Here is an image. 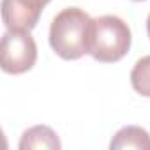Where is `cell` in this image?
I'll use <instances>...</instances> for the list:
<instances>
[{
    "instance_id": "cell-1",
    "label": "cell",
    "mask_w": 150,
    "mask_h": 150,
    "mask_svg": "<svg viewBox=\"0 0 150 150\" xmlns=\"http://www.w3.org/2000/svg\"><path fill=\"white\" fill-rule=\"evenodd\" d=\"M92 18L80 7L62 9L50 25V46L64 60H78L88 53Z\"/></svg>"
},
{
    "instance_id": "cell-2",
    "label": "cell",
    "mask_w": 150,
    "mask_h": 150,
    "mask_svg": "<svg viewBox=\"0 0 150 150\" xmlns=\"http://www.w3.org/2000/svg\"><path fill=\"white\" fill-rule=\"evenodd\" d=\"M132 35L129 25L115 16L106 14L94 18L88 32V55L103 64L122 60L131 50Z\"/></svg>"
},
{
    "instance_id": "cell-6",
    "label": "cell",
    "mask_w": 150,
    "mask_h": 150,
    "mask_svg": "<svg viewBox=\"0 0 150 150\" xmlns=\"http://www.w3.org/2000/svg\"><path fill=\"white\" fill-rule=\"evenodd\" d=\"M111 150H150V134L146 129L139 125H125L122 127L110 141Z\"/></svg>"
},
{
    "instance_id": "cell-9",
    "label": "cell",
    "mask_w": 150,
    "mask_h": 150,
    "mask_svg": "<svg viewBox=\"0 0 150 150\" xmlns=\"http://www.w3.org/2000/svg\"><path fill=\"white\" fill-rule=\"evenodd\" d=\"M132 2H143V0H132Z\"/></svg>"
},
{
    "instance_id": "cell-4",
    "label": "cell",
    "mask_w": 150,
    "mask_h": 150,
    "mask_svg": "<svg viewBox=\"0 0 150 150\" xmlns=\"http://www.w3.org/2000/svg\"><path fill=\"white\" fill-rule=\"evenodd\" d=\"M51 0H2V20L7 30H32L42 7Z\"/></svg>"
},
{
    "instance_id": "cell-8",
    "label": "cell",
    "mask_w": 150,
    "mask_h": 150,
    "mask_svg": "<svg viewBox=\"0 0 150 150\" xmlns=\"http://www.w3.org/2000/svg\"><path fill=\"white\" fill-rule=\"evenodd\" d=\"M146 34H148V37H150V14H148V18H146Z\"/></svg>"
},
{
    "instance_id": "cell-3",
    "label": "cell",
    "mask_w": 150,
    "mask_h": 150,
    "mask_svg": "<svg viewBox=\"0 0 150 150\" xmlns=\"http://www.w3.org/2000/svg\"><path fill=\"white\" fill-rule=\"evenodd\" d=\"M37 44L30 30H7L0 44V65L7 74H23L35 65Z\"/></svg>"
},
{
    "instance_id": "cell-7",
    "label": "cell",
    "mask_w": 150,
    "mask_h": 150,
    "mask_svg": "<svg viewBox=\"0 0 150 150\" xmlns=\"http://www.w3.org/2000/svg\"><path fill=\"white\" fill-rule=\"evenodd\" d=\"M131 85L139 96L150 97V55L141 57L134 64L131 71Z\"/></svg>"
},
{
    "instance_id": "cell-5",
    "label": "cell",
    "mask_w": 150,
    "mask_h": 150,
    "mask_svg": "<svg viewBox=\"0 0 150 150\" xmlns=\"http://www.w3.org/2000/svg\"><path fill=\"white\" fill-rule=\"evenodd\" d=\"M20 150H60L62 143L57 132L48 125H34L21 134Z\"/></svg>"
}]
</instances>
